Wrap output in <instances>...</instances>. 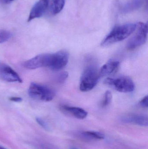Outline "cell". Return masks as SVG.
<instances>
[{"mask_svg":"<svg viewBox=\"0 0 148 149\" xmlns=\"http://www.w3.org/2000/svg\"><path fill=\"white\" fill-rule=\"evenodd\" d=\"M137 24L129 23L116 26L101 42L102 46H107L123 41L136 30Z\"/></svg>","mask_w":148,"mask_h":149,"instance_id":"cell-1","label":"cell"},{"mask_svg":"<svg viewBox=\"0 0 148 149\" xmlns=\"http://www.w3.org/2000/svg\"><path fill=\"white\" fill-rule=\"evenodd\" d=\"M69 60V54L66 51L61 50L54 53L44 55V67L54 71L62 70L67 65Z\"/></svg>","mask_w":148,"mask_h":149,"instance_id":"cell-2","label":"cell"},{"mask_svg":"<svg viewBox=\"0 0 148 149\" xmlns=\"http://www.w3.org/2000/svg\"><path fill=\"white\" fill-rule=\"evenodd\" d=\"M101 77L99 70L93 65L86 68L83 72L80 82V89L82 92L92 90L97 84Z\"/></svg>","mask_w":148,"mask_h":149,"instance_id":"cell-3","label":"cell"},{"mask_svg":"<svg viewBox=\"0 0 148 149\" xmlns=\"http://www.w3.org/2000/svg\"><path fill=\"white\" fill-rule=\"evenodd\" d=\"M28 94L31 98L44 102L50 101L55 96L54 93L51 88L34 82L30 84Z\"/></svg>","mask_w":148,"mask_h":149,"instance_id":"cell-4","label":"cell"},{"mask_svg":"<svg viewBox=\"0 0 148 149\" xmlns=\"http://www.w3.org/2000/svg\"><path fill=\"white\" fill-rule=\"evenodd\" d=\"M136 33L128 42L127 48L132 50L143 45L147 40L148 34L147 24L139 22L137 24Z\"/></svg>","mask_w":148,"mask_h":149,"instance_id":"cell-5","label":"cell"},{"mask_svg":"<svg viewBox=\"0 0 148 149\" xmlns=\"http://www.w3.org/2000/svg\"><path fill=\"white\" fill-rule=\"evenodd\" d=\"M107 85L122 93H131L135 89V85L131 79L127 77H121L116 79L108 78L105 80Z\"/></svg>","mask_w":148,"mask_h":149,"instance_id":"cell-6","label":"cell"},{"mask_svg":"<svg viewBox=\"0 0 148 149\" xmlns=\"http://www.w3.org/2000/svg\"><path fill=\"white\" fill-rule=\"evenodd\" d=\"M0 78L8 82H22L18 74L10 66L0 63Z\"/></svg>","mask_w":148,"mask_h":149,"instance_id":"cell-7","label":"cell"},{"mask_svg":"<svg viewBox=\"0 0 148 149\" xmlns=\"http://www.w3.org/2000/svg\"><path fill=\"white\" fill-rule=\"evenodd\" d=\"M49 2V0H39L36 3L30 10L28 22L42 16L47 9Z\"/></svg>","mask_w":148,"mask_h":149,"instance_id":"cell-8","label":"cell"},{"mask_svg":"<svg viewBox=\"0 0 148 149\" xmlns=\"http://www.w3.org/2000/svg\"><path fill=\"white\" fill-rule=\"evenodd\" d=\"M60 108L61 111L64 113L71 116L77 119L81 120L85 119L88 114V113L86 110L77 107L62 105L60 106Z\"/></svg>","mask_w":148,"mask_h":149,"instance_id":"cell-9","label":"cell"},{"mask_svg":"<svg viewBox=\"0 0 148 149\" xmlns=\"http://www.w3.org/2000/svg\"><path fill=\"white\" fill-rule=\"evenodd\" d=\"M122 121L126 123H134L142 127H147L148 125L147 116L143 115H128L123 116Z\"/></svg>","mask_w":148,"mask_h":149,"instance_id":"cell-10","label":"cell"},{"mask_svg":"<svg viewBox=\"0 0 148 149\" xmlns=\"http://www.w3.org/2000/svg\"><path fill=\"white\" fill-rule=\"evenodd\" d=\"M120 66V63L118 61H109L104 64L99 70L100 76H106L114 74L117 72Z\"/></svg>","mask_w":148,"mask_h":149,"instance_id":"cell-11","label":"cell"},{"mask_svg":"<svg viewBox=\"0 0 148 149\" xmlns=\"http://www.w3.org/2000/svg\"><path fill=\"white\" fill-rule=\"evenodd\" d=\"M144 2V0H131L123 6L122 12L127 14L137 10L142 6Z\"/></svg>","mask_w":148,"mask_h":149,"instance_id":"cell-12","label":"cell"},{"mask_svg":"<svg viewBox=\"0 0 148 149\" xmlns=\"http://www.w3.org/2000/svg\"><path fill=\"white\" fill-rule=\"evenodd\" d=\"M79 136L85 141H97L103 140L105 135L101 132L94 131H83L79 134Z\"/></svg>","mask_w":148,"mask_h":149,"instance_id":"cell-13","label":"cell"},{"mask_svg":"<svg viewBox=\"0 0 148 149\" xmlns=\"http://www.w3.org/2000/svg\"><path fill=\"white\" fill-rule=\"evenodd\" d=\"M65 0H53L52 12L54 15L60 13L64 7Z\"/></svg>","mask_w":148,"mask_h":149,"instance_id":"cell-14","label":"cell"},{"mask_svg":"<svg viewBox=\"0 0 148 149\" xmlns=\"http://www.w3.org/2000/svg\"><path fill=\"white\" fill-rule=\"evenodd\" d=\"M11 36V34L9 31L5 30L0 29V44L8 41Z\"/></svg>","mask_w":148,"mask_h":149,"instance_id":"cell-15","label":"cell"},{"mask_svg":"<svg viewBox=\"0 0 148 149\" xmlns=\"http://www.w3.org/2000/svg\"><path fill=\"white\" fill-rule=\"evenodd\" d=\"M112 99V94L109 91H107L105 93L103 100L102 102V107H105L110 104Z\"/></svg>","mask_w":148,"mask_h":149,"instance_id":"cell-16","label":"cell"},{"mask_svg":"<svg viewBox=\"0 0 148 149\" xmlns=\"http://www.w3.org/2000/svg\"><path fill=\"white\" fill-rule=\"evenodd\" d=\"M68 76V73L67 72H63L60 73L57 78V81L60 83H63L66 80Z\"/></svg>","mask_w":148,"mask_h":149,"instance_id":"cell-17","label":"cell"},{"mask_svg":"<svg viewBox=\"0 0 148 149\" xmlns=\"http://www.w3.org/2000/svg\"><path fill=\"white\" fill-rule=\"evenodd\" d=\"M148 95H146L140 101V106L143 108L148 107Z\"/></svg>","mask_w":148,"mask_h":149,"instance_id":"cell-18","label":"cell"},{"mask_svg":"<svg viewBox=\"0 0 148 149\" xmlns=\"http://www.w3.org/2000/svg\"><path fill=\"white\" fill-rule=\"evenodd\" d=\"M36 121L37 123H38L40 126H41L43 128L46 130L49 129L47 123H46L45 122V121H43V120H42L40 118H36Z\"/></svg>","mask_w":148,"mask_h":149,"instance_id":"cell-19","label":"cell"},{"mask_svg":"<svg viewBox=\"0 0 148 149\" xmlns=\"http://www.w3.org/2000/svg\"><path fill=\"white\" fill-rule=\"evenodd\" d=\"M9 100L11 101L17 102H21L22 101V99L19 97H12L10 98Z\"/></svg>","mask_w":148,"mask_h":149,"instance_id":"cell-20","label":"cell"},{"mask_svg":"<svg viewBox=\"0 0 148 149\" xmlns=\"http://www.w3.org/2000/svg\"><path fill=\"white\" fill-rule=\"evenodd\" d=\"M3 2L5 3H10L11 2L13 1L14 0H2Z\"/></svg>","mask_w":148,"mask_h":149,"instance_id":"cell-21","label":"cell"},{"mask_svg":"<svg viewBox=\"0 0 148 149\" xmlns=\"http://www.w3.org/2000/svg\"><path fill=\"white\" fill-rule=\"evenodd\" d=\"M70 149H79L77 148H76V147H71V148H70Z\"/></svg>","mask_w":148,"mask_h":149,"instance_id":"cell-22","label":"cell"},{"mask_svg":"<svg viewBox=\"0 0 148 149\" xmlns=\"http://www.w3.org/2000/svg\"><path fill=\"white\" fill-rule=\"evenodd\" d=\"M0 149H5V148H1V147H0Z\"/></svg>","mask_w":148,"mask_h":149,"instance_id":"cell-23","label":"cell"}]
</instances>
